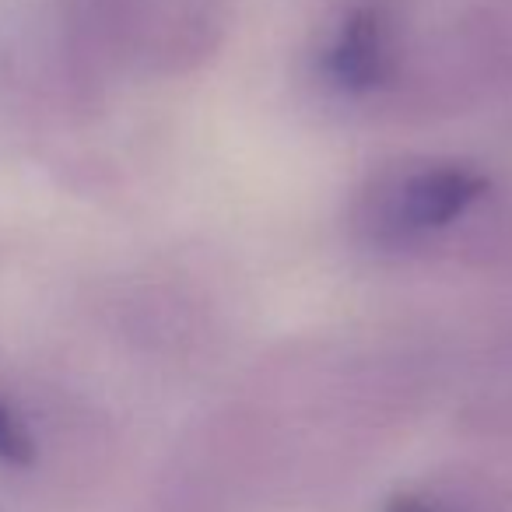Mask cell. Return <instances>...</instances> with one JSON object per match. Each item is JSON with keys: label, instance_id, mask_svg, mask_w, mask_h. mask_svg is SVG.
Segmentation results:
<instances>
[{"label": "cell", "instance_id": "obj_2", "mask_svg": "<svg viewBox=\"0 0 512 512\" xmlns=\"http://www.w3.org/2000/svg\"><path fill=\"white\" fill-rule=\"evenodd\" d=\"M407 22L393 0H355L323 46V78L344 95H390L407 57Z\"/></svg>", "mask_w": 512, "mask_h": 512}, {"label": "cell", "instance_id": "obj_4", "mask_svg": "<svg viewBox=\"0 0 512 512\" xmlns=\"http://www.w3.org/2000/svg\"><path fill=\"white\" fill-rule=\"evenodd\" d=\"M386 512H439V509H432V505L418 502V498H404V495H397L390 505H386Z\"/></svg>", "mask_w": 512, "mask_h": 512}, {"label": "cell", "instance_id": "obj_3", "mask_svg": "<svg viewBox=\"0 0 512 512\" xmlns=\"http://www.w3.org/2000/svg\"><path fill=\"white\" fill-rule=\"evenodd\" d=\"M32 456H36V442H32L29 428H25V421L0 400V460L25 467V463H32Z\"/></svg>", "mask_w": 512, "mask_h": 512}, {"label": "cell", "instance_id": "obj_1", "mask_svg": "<svg viewBox=\"0 0 512 512\" xmlns=\"http://www.w3.org/2000/svg\"><path fill=\"white\" fill-rule=\"evenodd\" d=\"M488 190V176L467 162L397 158L362 179L348 204V232L372 253L435 249Z\"/></svg>", "mask_w": 512, "mask_h": 512}]
</instances>
